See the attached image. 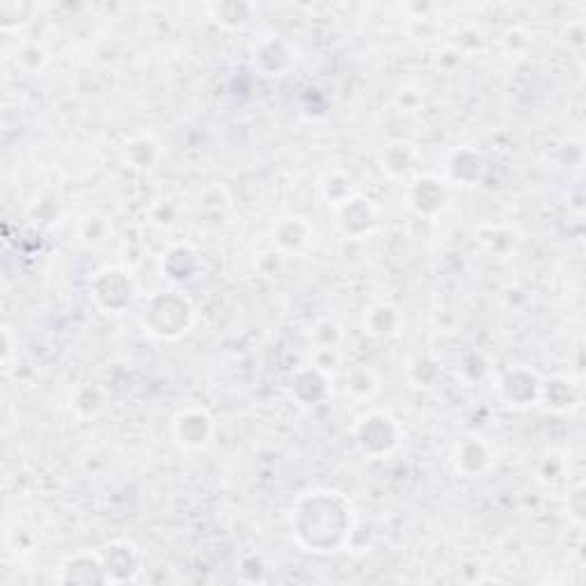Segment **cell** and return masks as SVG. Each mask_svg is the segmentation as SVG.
Listing matches in <instances>:
<instances>
[{"mask_svg":"<svg viewBox=\"0 0 586 586\" xmlns=\"http://www.w3.org/2000/svg\"><path fill=\"white\" fill-rule=\"evenodd\" d=\"M90 296L97 307L108 314H122L126 307H131L136 296V282L133 277L117 266H106L99 273H94L90 284Z\"/></svg>","mask_w":586,"mask_h":586,"instance_id":"obj_4","label":"cell"},{"mask_svg":"<svg viewBox=\"0 0 586 586\" xmlns=\"http://www.w3.org/2000/svg\"><path fill=\"white\" fill-rule=\"evenodd\" d=\"M403 328V314L397 305L392 303H376L371 305L362 316L364 335L374 339H390L397 337Z\"/></svg>","mask_w":586,"mask_h":586,"instance_id":"obj_13","label":"cell"},{"mask_svg":"<svg viewBox=\"0 0 586 586\" xmlns=\"http://www.w3.org/2000/svg\"><path fill=\"white\" fill-rule=\"evenodd\" d=\"M417 152L413 145L408 142H390L380 154V168L383 172L390 174L392 179H403L408 177L410 170L415 168Z\"/></svg>","mask_w":586,"mask_h":586,"instance_id":"obj_16","label":"cell"},{"mask_svg":"<svg viewBox=\"0 0 586 586\" xmlns=\"http://www.w3.org/2000/svg\"><path fill=\"white\" fill-rule=\"evenodd\" d=\"M106 408V394L97 385H83L76 390L74 397V410L78 417L83 419H94L97 415L104 413Z\"/></svg>","mask_w":586,"mask_h":586,"instance_id":"obj_22","label":"cell"},{"mask_svg":"<svg viewBox=\"0 0 586 586\" xmlns=\"http://www.w3.org/2000/svg\"><path fill=\"white\" fill-rule=\"evenodd\" d=\"M174 440L184 449H204L216 433V424L207 408H186L172 419Z\"/></svg>","mask_w":586,"mask_h":586,"instance_id":"obj_7","label":"cell"},{"mask_svg":"<svg viewBox=\"0 0 586 586\" xmlns=\"http://www.w3.org/2000/svg\"><path fill=\"white\" fill-rule=\"evenodd\" d=\"M351 502L335 490H310L291 509V529L300 548L326 554L344 550L353 536Z\"/></svg>","mask_w":586,"mask_h":586,"instance_id":"obj_1","label":"cell"},{"mask_svg":"<svg viewBox=\"0 0 586 586\" xmlns=\"http://www.w3.org/2000/svg\"><path fill=\"white\" fill-rule=\"evenodd\" d=\"M197 268H200V259L190 248H174L161 261V271L172 282H184L195 277Z\"/></svg>","mask_w":586,"mask_h":586,"instance_id":"obj_19","label":"cell"},{"mask_svg":"<svg viewBox=\"0 0 586 586\" xmlns=\"http://www.w3.org/2000/svg\"><path fill=\"white\" fill-rule=\"evenodd\" d=\"M12 62L21 74L37 76L46 67V62H49V53H46V49L39 42H23L14 51Z\"/></svg>","mask_w":586,"mask_h":586,"instance_id":"obj_20","label":"cell"},{"mask_svg":"<svg viewBox=\"0 0 586 586\" xmlns=\"http://www.w3.org/2000/svg\"><path fill=\"white\" fill-rule=\"evenodd\" d=\"M497 392H500V399L509 408L525 410L538 403L541 378L527 367H513L509 371H504L500 380H497Z\"/></svg>","mask_w":586,"mask_h":586,"instance_id":"obj_6","label":"cell"},{"mask_svg":"<svg viewBox=\"0 0 586 586\" xmlns=\"http://www.w3.org/2000/svg\"><path fill=\"white\" fill-rule=\"evenodd\" d=\"M195 321V307L179 291H158L142 305L140 326L154 339H179Z\"/></svg>","mask_w":586,"mask_h":586,"instance_id":"obj_2","label":"cell"},{"mask_svg":"<svg viewBox=\"0 0 586 586\" xmlns=\"http://www.w3.org/2000/svg\"><path fill=\"white\" fill-rule=\"evenodd\" d=\"M451 458H454L456 472L467 479L479 477V474H483L493 465V451H490L488 442L477 438V435H467L461 442H456L454 456Z\"/></svg>","mask_w":586,"mask_h":586,"instance_id":"obj_11","label":"cell"},{"mask_svg":"<svg viewBox=\"0 0 586 586\" xmlns=\"http://www.w3.org/2000/svg\"><path fill=\"white\" fill-rule=\"evenodd\" d=\"M312 239V227L303 218H282L273 227V241L284 252H296Z\"/></svg>","mask_w":586,"mask_h":586,"instance_id":"obj_17","label":"cell"},{"mask_svg":"<svg viewBox=\"0 0 586 586\" xmlns=\"http://www.w3.org/2000/svg\"><path fill=\"white\" fill-rule=\"evenodd\" d=\"M538 403L552 413H568V410L577 408L580 397H577L575 387L568 383L566 378H550L541 380V392H538Z\"/></svg>","mask_w":586,"mask_h":586,"instance_id":"obj_14","label":"cell"},{"mask_svg":"<svg viewBox=\"0 0 586 586\" xmlns=\"http://www.w3.org/2000/svg\"><path fill=\"white\" fill-rule=\"evenodd\" d=\"M314 346L316 348H342L344 342V332L337 326L335 321L323 319L314 326Z\"/></svg>","mask_w":586,"mask_h":586,"instance_id":"obj_24","label":"cell"},{"mask_svg":"<svg viewBox=\"0 0 586 586\" xmlns=\"http://www.w3.org/2000/svg\"><path fill=\"white\" fill-rule=\"evenodd\" d=\"M161 145L152 138V136H136L126 142L124 147V154H126V163L131 165L133 170H140V172H147L156 168L158 158H161Z\"/></svg>","mask_w":586,"mask_h":586,"instance_id":"obj_18","label":"cell"},{"mask_svg":"<svg viewBox=\"0 0 586 586\" xmlns=\"http://www.w3.org/2000/svg\"><path fill=\"white\" fill-rule=\"evenodd\" d=\"M449 202V188L438 177H417L410 181L408 186V207L413 209L417 216L433 218L447 207Z\"/></svg>","mask_w":586,"mask_h":586,"instance_id":"obj_8","label":"cell"},{"mask_svg":"<svg viewBox=\"0 0 586 586\" xmlns=\"http://www.w3.org/2000/svg\"><path fill=\"white\" fill-rule=\"evenodd\" d=\"M337 213V229L346 239H364L378 227V209L376 204L364 195H351L346 202L339 204Z\"/></svg>","mask_w":586,"mask_h":586,"instance_id":"obj_5","label":"cell"},{"mask_svg":"<svg viewBox=\"0 0 586 586\" xmlns=\"http://www.w3.org/2000/svg\"><path fill=\"white\" fill-rule=\"evenodd\" d=\"M252 62H255V69H259L261 76L275 78V76L287 74L293 62V53L284 39L266 37L261 39L259 46L255 49Z\"/></svg>","mask_w":586,"mask_h":586,"instance_id":"obj_12","label":"cell"},{"mask_svg":"<svg viewBox=\"0 0 586 586\" xmlns=\"http://www.w3.org/2000/svg\"><path fill=\"white\" fill-rule=\"evenodd\" d=\"M101 564H104L106 577L110 584L136 580V573L140 570L138 550L126 541L108 543L104 550H99Z\"/></svg>","mask_w":586,"mask_h":586,"instance_id":"obj_9","label":"cell"},{"mask_svg":"<svg viewBox=\"0 0 586 586\" xmlns=\"http://www.w3.org/2000/svg\"><path fill=\"white\" fill-rule=\"evenodd\" d=\"M376 392H378V376L371 369L360 367V369H353L351 374L346 376V397H351L353 401L364 403L374 399Z\"/></svg>","mask_w":586,"mask_h":586,"instance_id":"obj_21","label":"cell"},{"mask_svg":"<svg viewBox=\"0 0 586 586\" xmlns=\"http://www.w3.org/2000/svg\"><path fill=\"white\" fill-rule=\"evenodd\" d=\"M447 170H449L451 181H458L461 186H472L481 179L486 165H483V158L474 152V149L463 147V149H456V152L451 154Z\"/></svg>","mask_w":586,"mask_h":586,"instance_id":"obj_15","label":"cell"},{"mask_svg":"<svg viewBox=\"0 0 586 586\" xmlns=\"http://www.w3.org/2000/svg\"><path fill=\"white\" fill-rule=\"evenodd\" d=\"M55 580L62 584H104L108 577L99 552H78L62 561Z\"/></svg>","mask_w":586,"mask_h":586,"instance_id":"obj_10","label":"cell"},{"mask_svg":"<svg viewBox=\"0 0 586 586\" xmlns=\"http://www.w3.org/2000/svg\"><path fill=\"white\" fill-rule=\"evenodd\" d=\"M355 445L369 458H385L401 445V426L383 410H369L353 424Z\"/></svg>","mask_w":586,"mask_h":586,"instance_id":"obj_3","label":"cell"},{"mask_svg":"<svg viewBox=\"0 0 586 586\" xmlns=\"http://www.w3.org/2000/svg\"><path fill=\"white\" fill-rule=\"evenodd\" d=\"M321 193H323V200H326V204H330L332 209H337L339 204L346 202L351 195H355L353 179L339 170L330 172V174H326V179H323Z\"/></svg>","mask_w":586,"mask_h":586,"instance_id":"obj_23","label":"cell"}]
</instances>
